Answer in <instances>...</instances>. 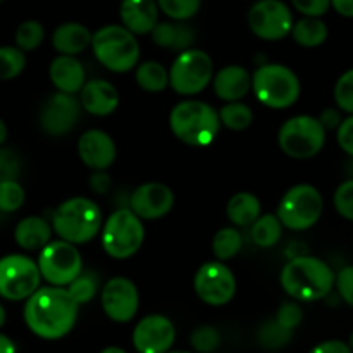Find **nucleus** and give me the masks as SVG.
<instances>
[{"label":"nucleus","mask_w":353,"mask_h":353,"mask_svg":"<svg viewBox=\"0 0 353 353\" xmlns=\"http://www.w3.org/2000/svg\"><path fill=\"white\" fill-rule=\"evenodd\" d=\"M79 305L64 286L38 288L24 305V323L43 340H61L78 321Z\"/></svg>","instance_id":"1"},{"label":"nucleus","mask_w":353,"mask_h":353,"mask_svg":"<svg viewBox=\"0 0 353 353\" xmlns=\"http://www.w3.org/2000/svg\"><path fill=\"white\" fill-rule=\"evenodd\" d=\"M283 290L299 302H317L330 295L334 272L330 265L312 255L293 257L279 276Z\"/></svg>","instance_id":"2"},{"label":"nucleus","mask_w":353,"mask_h":353,"mask_svg":"<svg viewBox=\"0 0 353 353\" xmlns=\"http://www.w3.org/2000/svg\"><path fill=\"white\" fill-rule=\"evenodd\" d=\"M169 126L179 141L192 147H207L221 130L219 114L200 100H183L172 107Z\"/></svg>","instance_id":"3"},{"label":"nucleus","mask_w":353,"mask_h":353,"mask_svg":"<svg viewBox=\"0 0 353 353\" xmlns=\"http://www.w3.org/2000/svg\"><path fill=\"white\" fill-rule=\"evenodd\" d=\"M52 230L72 245L88 243L102 230V210L86 196H72L54 210Z\"/></svg>","instance_id":"4"},{"label":"nucleus","mask_w":353,"mask_h":353,"mask_svg":"<svg viewBox=\"0 0 353 353\" xmlns=\"http://www.w3.org/2000/svg\"><path fill=\"white\" fill-rule=\"evenodd\" d=\"M97 61L112 72H128L140 61V45L130 30L119 24H107L92 37Z\"/></svg>","instance_id":"5"},{"label":"nucleus","mask_w":353,"mask_h":353,"mask_svg":"<svg viewBox=\"0 0 353 353\" xmlns=\"http://www.w3.org/2000/svg\"><path fill=\"white\" fill-rule=\"evenodd\" d=\"M252 90L262 105L283 110L299 100L302 86L295 72L283 64H264L252 76Z\"/></svg>","instance_id":"6"},{"label":"nucleus","mask_w":353,"mask_h":353,"mask_svg":"<svg viewBox=\"0 0 353 353\" xmlns=\"http://www.w3.org/2000/svg\"><path fill=\"white\" fill-rule=\"evenodd\" d=\"M145 240V228L140 217L123 207L107 217L102 226V247L107 255L117 261H124L137 254Z\"/></svg>","instance_id":"7"},{"label":"nucleus","mask_w":353,"mask_h":353,"mask_svg":"<svg viewBox=\"0 0 353 353\" xmlns=\"http://www.w3.org/2000/svg\"><path fill=\"white\" fill-rule=\"evenodd\" d=\"M214 76V62L207 52L199 48H186L169 69V86L178 95L193 97L207 88Z\"/></svg>","instance_id":"8"},{"label":"nucleus","mask_w":353,"mask_h":353,"mask_svg":"<svg viewBox=\"0 0 353 353\" xmlns=\"http://www.w3.org/2000/svg\"><path fill=\"white\" fill-rule=\"evenodd\" d=\"M324 200L319 190L312 185H295L283 195L278 205V219L283 228L292 231H305L323 216Z\"/></svg>","instance_id":"9"},{"label":"nucleus","mask_w":353,"mask_h":353,"mask_svg":"<svg viewBox=\"0 0 353 353\" xmlns=\"http://www.w3.org/2000/svg\"><path fill=\"white\" fill-rule=\"evenodd\" d=\"M279 148L292 159H312L326 143V130L317 117L295 116L278 133Z\"/></svg>","instance_id":"10"},{"label":"nucleus","mask_w":353,"mask_h":353,"mask_svg":"<svg viewBox=\"0 0 353 353\" xmlns=\"http://www.w3.org/2000/svg\"><path fill=\"white\" fill-rule=\"evenodd\" d=\"M37 264L41 278L52 286H68L83 271L81 254L65 240L48 241L40 250Z\"/></svg>","instance_id":"11"},{"label":"nucleus","mask_w":353,"mask_h":353,"mask_svg":"<svg viewBox=\"0 0 353 353\" xmlns=\"http://www.w3.org/2000/svg\"><path fill=\"white\" fill-rule=\"evenodd\" d=\"M38 264L26 255L12 254L0 259V296L10 302L26 300L40 288Z\"/></svg>","instance_id":"12"},{"label":"nucleus","mask_w":353,"mask_h":353,"mask_svg":"<svg viewBox=\"0 0 353 353\" xmlns=\"http://www.w3.org/2000/svg\"><path fill=\"white\" fill-rule=\"evenodd\" d=\"M196 296L203 303L221 307L230 303L236 293V278L233 271L221 261L207 262L196 271L193 279Z\"/></svg>","instance_id":"13"},{"label":"nucleus","mask_w":353,"mask_h":353,"mask_svg":"<svg viewBox=\"0 0 353 353\" xmlns=\"http://www.w3.org/2000/svg\"><path fill=\"white\" fill-rule=\"evenodd\" d=\"M248 26L261 40H283L292 31V10L281 0H259L248 12Z\"/></svg>","instance_id":"14"},{"label":"nucleus","mask_w":353,"mask_h":353,"mask_svg":"<svg viewBox=\"0 0 353 353\" xmlns=\"http://www.w3.org/2000/svg\"><path fill=\"white\" fill-rule=\"evenodd\" d=\"M81 103L72 93L57 92L40 109V126L50 137H64L78 124Z\"/></svg>","instance_id":"15"},{"label":"nucleus","mask_w":353,"mask_h":353,"mask_svg":"<svg viewBox=\"0 0 353 353\" xmlns=\"http://www.w3.org/2000/svg\"><path fill=\"white\" fill-rule=\"evenodd\" d=\"M100 303L110 321L130 323L137 316L138 307H140V293L131 279L117 276V278L109 279L102 288Z\"/></svg>","instance_id":"16"},{"label":"nucleus","mask_w":353,"mask_h":353,"mask_svg":"<svg viewBox=\"0 0 353 353\" xmlns=\"http://www.w3.org/2000/svg\"><path fill=\"white\" fill-rule=\"evenodd\" d=\"M176 341V327L169 317L152 314L133 330V347L138 353H165Z\"/></svg>","instance_id":"17"},{"label":"nucleus","mask_w":353,"mask_h":353,"mask_svg":"<svg viewBox=\"0 0 353 353\" xmlns=\"http://www.w3.org/2000/svg\"><path fill=\"white\" fill-rule=\"evenodd\" d=\"M174 205V193L162 183H143L133 192L130 209L141 221H157L171 212Z\"/></svg>","instance_id":"18"},{"label":"nucleus","mask_w":353,"mask_h":353,"mask_svg":"<svg viewBox=\"0 0 353 353\" xmlns=\"http://www.w3.org/2000/svg\"><path fill=\"white\" fill-rule=\"evenodd\" d=\"M79 159L93 171H105L116 161V143L102 130H88L78 140Z\"/></svg>","instance_id":"19"},{"label":"nucleus","mask_w":353,"mask_h":353,"mask_svg":"<svg viewBox=\"0 0 353 353\" xmlns=\"http://www.w3.org/2000/svg\"><path fill=\"white\" fill-rule=\"evenodd\" d=\"M79 103H81V109H85L92 116H109L119 105V92L110 81L92 79V81H86L79 90Z\"/></svg>","instance_id":"20"},{"label":"nucleus","mask_w":353,"mask_h":353,"mask_svg":"<svg viewBox=\"0 0 353 353\" xmlns=\"http://www.w3.org/2000/svg\"><path fill=\"white\" fill-rule=\"evenodd\" d=\"M214 92L224 102H238L252 88V76L241 65H224L212 76Z\"/></svg>","instance_id":"21"},{"label":"nucleus","mask_w":353,"mask_h":353,"mask_svg":"<svg viewBox=\"0 0 353 353\" xmlns=\"http://www.w3.org/2000/svg\"><path fill=\"white\" fill-rule=\"evenodd\" d=\"M119 14L123 26L133 34L150 33L159 23V6L155 0H123Z\"/></svg>","instance_id":"22"},{"label":"nucleus","mask_w":353,"mask_h":353,"mask_svg":"<svg viewBox=\"0 0 353 353\" xmlns=\"http://www.w3.org/2000/svg\"><path fill=\"white\" fill-rule=\"evenodd\" d=\"M48 76L57 92L78 93L86 83V72L81 62L74 55H61L50 62Z\"/></svg>","instance_id":"23"},{"label":"nucleus","mask_w":353,"mask_h":353,"mask_svg":"<svg viewBox=\"0 0 353 353\" xmlns=\"http://www.w3.org/2000/svg\"><path fill=\"white\" fill-rule=\"evenodd\" d=\"M150 33L154 43L162 48H168V50L183 52L186 48H192V43L195 41V31L185 21L157 23Z\"/></svg>","instance_id":"24"},{"label":"nucleus","mask_w":353,"mask_h":353,"mask_svg":"<svg viewBox=\"0 0 353 353\" xmlns=\"http://www.w3.org/2000/svg\"><path fill=\"white\" fill-rule=\"evenodd\" d=\"M92 31L81 23H64L55 28L52 45L61 55H78L92 45Z\"/></svg>","instance_id":"25"},{"label":"nucleus","mask_w":353,"mask_h":353,"mask_svg":"<svg viewBox=\"0 0 353 353\" xmlns=\"http://www.w3.org/2000/svg\"><path fill=\"white\" fill-rule=\"evenodd\" d=\"M52 224L38 216H28L17 223L14 230V240L23 250L38 252L50 241Z\"/></svg>","instance_id":"26"},{"label":"nucleus","mask_w":353,"mask_h":353,"mask_svg":"<svg viewBox=\"0 0 353 353\" xmlns=\"http://www.w3.org/2000/svg\"><path fill=\"white\" fill-rule=\"evenodd\" d=\"M261 200L250 192H240L230 199L226 205L228 219L240 228H248L261 216Z\"/></svg>","instance_id":"27"},{"label":"nucleus","mask_w":353,"mask_h":353,"mask_svg":"<svg viewBox=\"0 0 353 353\" xmlns=\"http://www.w3.org/2000/svg\"><path fill=\"white\" fill-rule=\"evenodd\" d=\"M293 40L307 48H314L323 45L327 40V26L319 17L305 16L303 19L293 23L292 31Z\"/></svg>","instance_id":"28"},{"label":"nucleus","mask_w":353,"mask_h":353,"mask_svg":"<svg viewBox=\"0 0 353 353\" xmlns=\"http://www.w3.org/2000/svg\"><path fill=\"white\" fill-rule=\"evenodd\" d=\"M138 86L148 93H159L169 86V71L157 61L141 62L134 72Z\"/></svg>","instance_id":"29"},{"label":"nucleus","mask_w":353,"mask_h":353,"mask_svg":"<svg viewBox=\"0 0 353 353\" xmlns=\"http://www.w3.org/2000/svg\"><path fill=\"white\" fill-rule=\"evenodd\" d=\"M250 234L259 248H271L281 240L283 224L278 216H272V214L259 216V219L252 224Z\"/></svg>","instance_id":"30"},{"label":"nucleus","mask_w":353,"mask_h":353,"mask_svg":"<svg viewBox=\"0 0 353 353\" xmlns=\"http://www.w3.org/2000/svg\"><path fill=\"white\" fill-rule=\"evenodd\" d=\"M293 338V331L286 330L276 319H269L261 324L257 331V341L264 350L278 352L290 345Z\"/></svg>","instance_id":"31"},{"label":"nucleus","mask_w":353,"mask_h":353,"mask_svg":"<svg viewBox=\"0 0 353 353\" xmlns=\"http://www.w3.org/2000/svg\"><path fill=\"white\" fill-rule=\"evenodd\" d=\"M241 247H243V236L236 228H223L214 234L212 252L217 261H230L241 250Z\"/></svg>","instance_id":"32"},{"label":"nucleus","mask_w":353,"mask_h":353,"mask_svg":"<svg viewBox=\"0 0 353 353\" xmlns=\"http://www.w3.org/2000/svg\"><path fill=\"white\" fill-rule=\"evenodd\" d=\"M219 121L228 130L243 131L254 121V112H252L250 107L241 103L240 100L238 102H228L226 105L221 107Z\"/></svg>","instance_id":"33"},{"label":"nucleus","mask_w":353,"mask_h":353,"mask_svg":"<svg viewBox=\"0 0 353 353\" xmlns=\"http://www.w3.org/2000/svg\"><path fill=\"white\" fill-rule=\"evenodd\" d=\"M26 68V55L17 47H0V79L9 81L17 78Z\"/></svg>","instance_id":"34"},{"label":"nucleus","mask_w":353,"mask_h":353,"mask_svg":"<svg viewBox=\"0 0 353 353\" xmlns=\"http://www.w3.org/2000/svg\"><path fill=\"white\" fill-rule=\"evenodd\" d=\"M97 288H99V278H97L95 272L88 271L83 272L78 276L76 279H72L71 283L68 285V292L69 295L74 299V302L78 305H85L88 303L90 300H93L95 296Z\"/></svg>","instance_id":"35"},{"label":"nucleus","mask_w":353,"mask_h":353,"mask_svg":"<svg viewBox=\"0 0 353 353\" xmlns=\"http://www.w3.org/2000/svg\"><path fill=\"white\" fill-rule=\"evenodd\" d=\"M26 193L17 179H3L0 181V212H16L23 207Z\"/></svg>","instance_id":"36"},{"label":"nucleus","mask_w":353,"mask_h":353,"mask_svg":"<svg viewBox=\"0 0 353 353\" xmlns=\"http://www.w3.org/2000/svg\"><path fill=\"white\" fill-rule=\"evenodd\" d=\"M45 38V30L41 23L30 19L19 24L16 30V47L23 52H31L41 45Z\"/></svg>","instance_id":"37"},{"label":"nucleus","mask_w":353,"mask_h":353,"mask_svg":"<svg viewBox=\"0 0 353 353\" xmlns=\"http://www.w3.org/2000/svg\"><path fill=\"white\" fill-rule=\"evenodd\" d=\"M202 0H157L162 12L172 21H186L195 16L200 9Z\"/></svg>","instance_id":"38"},{"label":"nucleus","mask_w":353,"mask_h":353,"mask_svg":"<svg viewBox=\"0 0 353 353\" xmlns=\"http://www.w3.org/2000/svg\"><path fill=\"white\" fill-rule=\"evenodd\" d=\"M190 345L199 353H212L219 348V331L214 326H199L190 334Z\"/></svg>","instance_id":"39"},{"label":"nucleus","mask_w":353,"mask_h":353,"mask_svg":"<svg viewBox=\"0 0 353 353\" xmlns=\"http://www.w3.org/2000/svg\"><path fill=\"white\" fill-rule=\"evenodd\" d=\"M334 102L340 110L353 114V69L343 72L334 85Z\"/></svg>","instance_id":"40"},{"label":"nucleus","mask_w":353,"mask_h":353,"mask_svg":"<svg viewBox=\"0 0 353 353\" xmlns=\"http://www.w3.org/2000/svg\"><path fill=\"white\" fill-rule=\"evenodd\" d=\"M333 202L336 212L353 223V178H348L347 181L338 186L336 192H334Z\"/></svg>","instance_id":"41"},{"label":"nucleus","mask_w":353,"mask_h":353,"mask_svg":"<svg viewBox=\"0 0 353 353\" xmlns=\"http://www.w3.org/2000/svg\"><path fill=\"white\" fill-rule=\"evenodd\" d=\"M274 319L278 321L283 327H286V330L295 333L296 327L302 324L303 310L296 302H285L281 303V307L278 309V314H276Z\"/></svg>","instance_id":"42"},{"label":"nucleus","mask_w":353,"mask_h":353,"mask_svg":"<svg viewBox=\"0 0 353 353\" xmlns=\"http://www.w3.org/2000/svg\"><path fill=\"white\" fill-rule=\"evenodd\" d=\"M21 174V159L10 148H0V181L17 179Z\"/></svg>","instance_id":"43"},{"label":"nucleus","mask_w":353,"mask_h":353,"mask_svg":"<svg viewBox=\"0 0 353 353\" xmlns=\"http://www.w3.org/2000/svg\"><path fill=\"white\" fill-rule=\"evenodd\" d=\"M336 290L340 293L341 300L353 307V265H347L334 276Z\"/></svg>","instance_id":"44"},{"label":"nucleus","mask_w":353,"mask_h":353,"mask_svg":"<svg viewBox=\"0 0 353 353\" xmlns=\"http://www.w3.org/2000/svg\"><path fill=\"white\" fill-rule=\"evenodd\" d=\"M292 2L299 12L310 17L324 16L331 7V0H292Z\"/></svg>","instance_id":"45"},{"label":"nucleus","mask_w":353,"mask_h":353,"mask_svg":"<svg viewBox=\"0 0 353 353\" xmlns=\"http://www.w3.org/2000/svg\"><path fill=\"white\" fill-rule=\"evenodd\" d=\"M336 130L338 145L343 148L345 154L353 157V114H350V117H347V119L341 121L340 126H338Z\"/></svg>","instance_id":"46"},{"label":"nucleus","mask_w":353,"mask_h":353,"mask_svg":"<svg viewBox=\"0 0 353 353\" xmlns=\"http://www.w3.org/2000/svg\"><path fill=\"white\" fill-rule=\"evenodd\" d=\"M110 185H112V181H110L109 174L105 171H95L90 178V188L95 193H100V195L109 192Z\"/></svg>","instance_id":"47"},{"label":"nucleus","mask_w":353,"mask_h":353,"mask_svg":"<svg viewBox=\"0 0 353 353\" xmlns=\"http://www.w3.org/2000/svg\"><path fill=\"white\" fill-rule=\"evenodd\" d=\"M310 353H353L347 343L340 340H330L323 341L317 347H314Z\"/></svg>","instance_id":"48"},{"label":"nucleus","mask_w":353,"mask_h":353,"mask_svg":"<svg viewBox=\"0 0 353 353\" xmlns=\"http://www.w3.org/2000/svg\"><path fill=\"white\" fill-rule=\"evenodd\" d=\"M317 119L321 121V124L324 126V130H336L338 126H340V123L343 119H341V114H340V109H326L323 110V114H321Z\"/></svg>","instance_id":"49"},{"label":"nucleus","mask_w":353,"mask_h":353,"mask_svg":"<svg viewBox=\"0 0 353 353\" xmlns=\"http://www.w3.org/2000/svg\"><path fill=\"white\" fill-rule=\"evenodd\" d=\"M331 6L341 16L353 17V0H331Z\"/></svg>","instance_id":"50"},{"label":"nucleus","mask_w":353,"mask_h":353,"mask_svg":"<svg viewBox=\"0 0 353 353\" xmlns=\"http://www.w3.org/2000/svg\"><path fill=\"white\" fill-rule=\"evenodd\" d=\"M0 353H16V345L6 334H0Z\"/></svg>","instance_id":"51"},{"label":"nucleus","mask_w":353,"mask_h":353,"mask_svg":"<svg viewBox=\"0 0 353 353\" xmlns=\"http://www.w3.org/2000/svg\"><path fill=\"white\" fill-rule=\"evenodd\" d=\"M6 140H7V126H6V123L0 119V147L6 143Z\"/></svg>","instance_id":"52"},{"label":"nucleus","mask_w":353,"mask_h":353,"mask_svg":"<svg viewBox=\"0 0 353 353\" xmlns=\"http://www.w3.org/2000/svg\"><path fill=\"white\" fill-rule=\"evenodd\" d=\"M100 353H126V352H124L123 348H119V347H107V348H103V350Z\"/></svg>","instance_id":"53"},{"label":"nucleus","mask_w":353,"mask_h":353,"mask_svg":"<svg viewBox=\"0 0 353 353\" xmlns=\"http://www.w3.org/2000/svg\"><path fill=\"white\" fill-rule=\"evenodd\" d=\"M345 171H347V174L353 178V157H350V161H347V165H345Z\"/></svg>","instance_id":"54"},{"label":"nucleus","mask_w":353,"mask_h":353,"mask_svg":"<svg viewBox=\"0 0 353 353\" xmlns=\"http://www.w3.org/2000/svg\"><path fill=\"white\" fill-rule=\"evenodd\" d=\"M6 309H3L2 307V303H0V327L3 326V324H6Z\"/></svg>","instance_id":"55"},{"label":"nucleus","mask_w":353,"mask_h":353,"mask_svg":"<svg viewBox=\"0 0 353 353\" xmlns=\"http://www.w3.org/2000/svg\"><path fill=\"white\" fill-rule=\"evenodd\" d=\"M348 347H350V350L353 352V331H352V334H350V340H348Z\"/></svg>","instance_id":"56"},{"label":"nucleus","mask_w":353,"mask_h":353,"mask_svg":"<svg viewBox=\"0 0 353 353\" xmlns=\"http://www.w3.org/2000/svg\"><path fill=\"white\" fill-rule=\"evenodd\" d=\"M165 353H190V352H181V350H176V352H171V350H169V352H165Z\"/></svg>","instance_id":"57"},{"label":"nucleus","mask_w":353,"mask_h":353,"mask_svg":"<svg viewBox=\"0 0 353 353\" xmlns=\"http://www.w3.org/2000/svg\"><path fill=\"white\" fill-rule=\"evenodd\" d=\"M0 2H3V0H0Z\"/></svg>","instance_id":"58"}]
</instances>
